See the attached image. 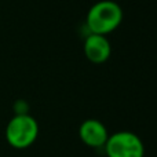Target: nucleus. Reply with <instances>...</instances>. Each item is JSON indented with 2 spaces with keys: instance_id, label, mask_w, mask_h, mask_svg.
<instances>
[{
  "instance_id": "1",
  "label": "nucleus",
  "mask_w": 157,
  "mask_h": 157,
  "mask_svg": "<svg viewBox=\"0 0 157 157\" xmlns=\"http://www.w3.org/2000/svg\"><path fill=\"white\" fill-rule=\"evenodd\" d=\"M123 21V10L116 2L101 0L91 6L87 13L86 24L90 33L106 36L116 30Z\"/></svg>"
},
{
  "instance_id": "2",
  "label": "nucleus",
  "mask_w": 157,
  "mask_h": 157,
  "mask_svg": "<svg viewBox=\"0 0 157 157\" xmlns=\"http://www.w3.org/2000/svg\"><path fill=\"white\" fill-rule=\"evenodd\" d=\"M39 136V124L30 114H15L6 127V139L14 149L32 146Z\"/></svg>"
},
{
  "instance_id": "3",
  "label": "nucleus",
  "mask_w": 157,
  "mask_h": 157,
  "mask_svg": "<svg viewBox=\"0 0 157 157\" xmlns=\"http://www.w3.org/2000/svg\"><path fill=\"white\" fill-rule=\"evenodd\" d=\"M105 153L108 157H144L145 146L141 138L131 131H119L109 135Z\"/></svg>"
},
{
  "instance_id": "4",
  "label": "nucleus",
  "mask_w": 157,
  "mask_h": 157,
  "mask_svg": "<svg viewBox=\"0 0 157 157\" xmlns=\"http://www.w3.org/2000/svg\"><path fill=\"white\" fill-rule=\"evenodd\" d=\"M78 136H80L81 142L88 147L99 149V147L105 146L106 141L109 138V132L102 121L97 119H88L84 120L80 124Z\"/></svg>"
},
{
  "instance_id": "5",
  "label": "nucleus",
  "mask_w": 157,
  "mask_h": 157,
  "mask_svg": "<svg viewBox=\"0 0 157 157\" xmlns=\"http://www.w3.org/2000/svg\"><path fill=\"white\" fill-rule=\"evenodd\" d=\"M112 47L106 36L90 33L84 40V54L92 63H103L109 59Z\"/></svg>"
}]
</instances>
